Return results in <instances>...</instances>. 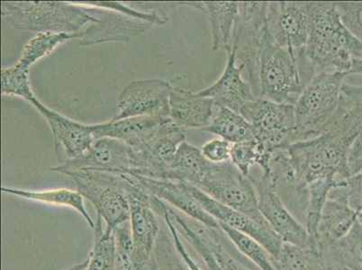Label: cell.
I'll return each instance as SVG.
<instances>
[{
    "label": "cell",
    "mask_w": 362,
    "mask_h": 270,
    "mask_svg": "<svg viewBox=\"0 0 362 270\" xmlns=\"http://www.w3.org/2000/svg\"><path fill=\"white\" fill-rule=\"evenodd\" d=\"M103 221L97 219L95 225V243L85 270H117L116 243L114 233L102 228Z\"/></svg>",
    "instance_id": "cell-32"
},
{
    "label": "cell",
    "mask_w": 362,
    "mask_h": 270,
    "mask_svg": "<svg viewBox=\"0 0 362 270\" xmlns=\"http://www.w3.org/2000/svg\"><path fill=\"white\" fill-rule=\"evenodd\" d=\"M249 177L255 187L259 212L282 242L296 246L313 245L307 228L284 205L264 174Z\"/></svg>",
    "instance_id": "cell-13"
},
{
    "label": "cell",
    "mask_w": 362,
    "mask_h": 270,
    "mask_svg": "<svg viewBox=\"0 0 362 270\" xmlns=\"http://www.w3.org/2000/svg\"><path fill=\"white\" fill-rule=\"evenodd\" d=\"M52 171L67 174L72 171L90 170L114 174H133L131 147L119 140L104 137L95 140L90 150L83 156L66 160Z\"/></svg>",
    "instance_id": "cell-15"
},
{
    "label": "cell",
    "mask_w": 362,
    "mask_h": 270,
    "mask_svg": "<svg viewBox=\"0 0 362 270\" xmlns=\"http://www.w3.org/2000/svg\"><path fill=\"white\" fill-rule=\"evenodd\" d=\"M358 220H360L361 222H362V206L360 212H358Z\"/></svg>",
    "instance_id": "cell-43"
},
{
    "label": "cell",
    "mask_w": 362,
    "mask_h": 270,
    "mask_svg": "<svg viewBox=\"0 0 362 270\" xmlns=\"http://www.w3.org/2000/svg\"><path fill=\"white\" fill-rule=\"evenodd\" d=\"M81 37V34H67V33H38L34 38L25 45L21 57L16 65L22 68L30 69V66L36 61L50 54L58 45L71 40V39Z\"/></svg>",
    "instance_id": "cell-31"
},
{
    "label": "cell",
    "mask_w": 362,
    "mask_h": 270,
    "mask_svg": "<svg viewBox=\"0 0 362 270\" xmlns=\"http://www.w3.org/2000/svg\"><path fill=\"white\" fill-rule=\"evenodd\" d=\"M170 117H134L92 125L95 140L108 137L119 140L131 148L144 143Z\"/></svg>",
    "instance_id": "cell-21"
},
{
    "label": "cell",
    "mask_w": 362,
    "mask_h": 270,
    "mask_svg": "<svg viewBox=\"0 0 362 270\" xmlns=\"http://www.w3.org/2000/svg\"><path fill=\"white\" fill-rule=\"evenodd\" d=\"M347 167L350 177L362 174V130L349 150Z\"/></svg>",
    "instance_id": "cell-40"
},
{
    "label": "cell",
    "mask_w": 362,
    "mask_h": 270,
    "mask_svg": "<svg viewBox=\"0 0 362 270\" xmlns=\"http://www.w3.org/2000/svg\"><path fill=\"white\" fill-rule=\"evenodd\" d=\"M185 139L183 129L171 119L166 121L141 146L131 148V175L165 180L171 161Z\"/></svg>",
    "instance_id": "cell-11"
},
{
    "label": "cell",
    "mask_w": 362,
    "mask_h": 270,
    "mask_svg": "<svg viewBox=\"0 0 362 270\" xmlns=\"http://www.w3.org/2000/svg\"><path fill=\"white\" fill-rule=\"evenodd\" d=\"M240 114L252 125L255 137L263 149H285L295 143V105L257 98L249 102Z\"/></svg>",
    "instance_id": "cell-7"
},
{
    "label": "cell",
    "mask_w": 362,
    "mask_h": 270,
    "mask_svg": "<svg viewBox=\"0 0 362 270\" xmlns=\"http://www.w3.org/2000/svg\"><path fill=\"white\" fill-rule=\"evenodd\" d=\"M117 12L114 18H112V16H107L106 20L98 23L100 25L98 28H91L81 34V45H88L107 41H129L131 35H139L153 25L124 14L117 18Z\"/></svg>",
    "instance_id": "cell-25"
},
{
    "label": "cell",
    "mask_w": 362,
    "mask_h": 270,
    "mask_svg": "<svg viewBox=\"0 0 362 270\" xmlns=\"http://www.w3.org/2000/svg\"><path fill=\"white\" fill-rule=\"evenodd\" d=\"M203 131L217 135L235 144L255 139L252 125L241 114L229 108L216 107L210 124Z\"/></svg>",
    "instance_id": "cell-26"
},
{
    "label": "cell",
    "mask_w": 362,
    "mask_h": 270,
    "mask_svg": "<svg viewBox=\"0 0 362 270\" xmlns=\"http://www.w3.org/2000/svg\"><path fill=\"white\" fill-rule=\"evenodd\" d=\"M173 86L163 80L130 82L118 98V113L113 120L134 117H170Z\"/></svg>",
    "instance_id": "cell-12"
},
{
    "label": "cell",
    "mask_w": 362,
    "mask_h": 270,
    "mask_svg": "<svg viewBox=\"0 0 362 270\" xmlns=\"http://www.w3.org/2000/svg\"><path fill=\"white\" fill-rule=\"evenodd\" d=\"M267 2H239L233 47L236 59L245 66L243 74L259 98V59L267 33Z\"/></svg>",
    "instance_id": "cell-9"
},
{
    "label": "cell",
    "mask_w": 362,
    "mask_h": 270,
    "mask_svg": "<svg viewBox=\"0 0 362 270\" xmlns=\"http://www.w3.org/2000/svg\"><path fill=\"white\" fill-rule=\"evenodd\" d=\"M197 9L209 16L213 50L231 51L239 16V2H202L199 3Z\"/></svg>",
    "instance_id": "cell-22"
},
{
    "label": "cell",
    "mask_w": 362,
    "mask_h": 270,
    "mask_svg": "<svg viewBox=\"0 0 362 270\" xmlns=\"http://www.w3.org/2000/svg\"><path fill=\"white\" fill-rule=\"evenodd\" d=\"M342 24L362 42V2L335 3Z\"/></svg>",
    "instance_id": "cell-37"
},
{
    "label": "cell",
    "mask_w": 362,
    "mask_h": 270,
    "mask_svg": "<svg viewBox=\"0 0 362 270\" xmlns=\"http://www.w3.org/2000/svg\"><path fill=\"white\" fill-rule=\"evenodd\" d=\"M339 181L340 180L332 179V177H325V179L315 180L308 184V200L305 212L304 225L308 230L313 245L315 246H317L315 239H317L322 210L328 199L329 194L334 187L337 186Z\"/></svg>",
    "instance_id": "cell-29"
},
{
    "label": "cell",
    "mask_w": 362,
    "mask_h": 270,
    "mask_svg": "<svg viewBox=\"0 0 362 270\" xmlns=\"http://www.w3.org/2000/svg\"><path fill=\"white\" fill-rule=\"evenodd\" d=\"M1 92L3 95H16L29 102L34 100L35 97L29 81V69L16 64L2 69Z\"/></svg>",
    "instance_id": "cell-35"
},
{
    "label": "cell",
    "mask_w": 362,
    "mask_h": 270,
    "mask_svg": "<svg viewBox=\"0 0 362 270\" xmlns=\"http://www.w3.org/2000/svg\"><path fill=\"white\" fill-rule=\"evenodd\" d=\"M272 154L263 149L255 138L233 144L231 163L245 176H250L252 167L259 166L262 171L266 170Z\"/></svg>",
    "instance_id": "cell-33"
},
{
    "label": "cell",
    "mask_w": 362,
    "mask_h": 270,
    "mask_svg": "<svg viewBox=\"0 0 362 270\" xmlns=\"http://www.w3.org/2000/svg\"><path fill=\"white\" fill-rule=\"evenodd\" d=\"M212 165L213 163L203 155L202 149L184 141L171 161L165 180L180 181L197 187Z\"/></svg>",
    "instance_id": "cell-23"
},
{
    "label": "cell",
    "mask_w": 362,
    "mask_h": 270,
    "mask_svg": "<svg viewBox=\"0 0 362 270\" xmlns=\"http://www.w3.org/2000/svg\"><path fill=\"white\" fill-rule=\"evenodd\" d=\"M210 243L214 252L226 270H259L245 258L235 248L227 245L228 239L222 230L209 228L207 230Z\"/></svg>",
    "instance_id": "cell-34"
},
{
    "label": "cell",
    "mask_w": 362,
    "mask_h": 270,
    "mask_svg": "<svg viewBox=\"0 0 362 270\" xmlns=\"http://www.w3.org/2000/svg\"><path fill=\"white\" fill-rule=\"evenodd\" d=\"M298 61L266 33L259 59V98L295 105L304 90Z\"/></svg>",
    "instance_id": "cell-5"
},
{
    "label": "cell",
    "mask_w": 362,
    "mask_h": 270,
    "mask_svg": "<svg viewBox=\"0 0 362 270\" xmlns=\"http://www.w3.org/2000/svg\"><path fill=\"white\" fill-rule=\"evenodd\" d=\"M310 24L305 56L315 74H347L362 62V42L342 24L337 5L309 2Z\"/></svg>",
    "instance_id": "cell-1"
},
{
    "label": "cell",
    "mask_w": 362,
    "mask_h": 270,
    "mask_svg": "<svg viewBox=\"0 0 362 270\" xmlns=\"http://www.w3.org/2000/svg\"><path fill=\"white\" fill-rule=\"evenodd\" d=\"M358 220V213L350 205L345 180L339 181L329 194L319 222L315 243L318 248L332 245L344 238Z\"/></svg>",
    "instance_id": "cell-16"
},
{
    "label": "cell",
    "mask_w": 362,
    "mask_h": 270,
    "mask_svg": "<svg viewBox=\"0 0 362 270\" xmlns=\"http://www.w3.org/2000/svg\"><path fill=\"white\" fill-rule=\"evenodd\" d=\"M232 146L229 141L218 137L204 144L202 151L210 163L221 164L231 160Z\"/></svg>",
    "instance_id": "cell-39"
},
{
    "label": "cell",
    "mask_w": 362,
    "mask_h": 270,
    "mask_svg": "<svg viewBox=\"0 0 362 270\" xmlns=\"http://www.w3.org/2000/svg\"><path fill=\"white\" fill-rule=\"evenodd\" d=\"M65 175L96 209L97 218L103 221L107 233H113L117 226L130 221V204L121 174L78 170Z\"/></svg>",
    "instance_id": "cell-4"
},
{
    "label": "cell",
    "mask_w": 362,
    "mask_h": 270,
    "mask_svg": "<svg viewBox=\"0 0 362 270\" xmlns=\"http://www.w3.org/2000/svg\"><path fill=\"white\" fill-rule=\"evenodd\" d=\"M197 189L223 205L245 213L259 223H267L259 212L258 197L251 177L243 174L231 160L213 163Z\"/></svg>",
    "instance_id": "cell-8"
},
{
    "label": "cell",
    "mask_w": 362,
    "mask_h": 270,
    "mask_svg": "<svg viewBox=\"0 0 362 270\" xmlns=\"http://www.w3.org/2000/svg\"><path fill=\"white\" fill-rule=\"evenodd\" d=\"M124 180L131 209L133 254L130 270H146L156 257L160 230L156 211L151 206V196L130 174H121Z\"/></svg>",
    "instance_id": "cell-6"
},
{
    "label": "cell",
    "mask_w": 362,
    "mask_h": 270,
    "mask_svg": "<svg viewBox=\"0 0 362 270\" xmlns=\"http://www.w3.org/2000/svg\"><path fill=\"white\" fill-rule=\"evenodd\" d=\"M321 252L330 270H362V222L358 220L344 238Z\"/></svg>",
    "instance_id": "cell-24"
},
{
    "label": "cell",
    "mask_w": 362,
    "mask_h": 270,
    "mask_svg": "<svg viewBox=\"0 0 362 270\" xmlns=\"http://www.w3.org/2000/svg\"><path fill=\"white\" fill-rule=\"evenodd\" d=\"M30 103L50 125L56 151L59 147H62L67 160H74L83 156L90 150L95 141L92 125L78 123L49 110L36 98Z\"/></svg>",
    "instance_id": "cell-19"
},
{
    "label": "cell",
    "mask_w": 362,
    "mask_h": 270,
    "mask_svg": "<svg viewBox=\"0 0 362 270\" xmlns=\"http://www.w3.org/2000/svg\"><path fill=\"white\" fill-rule=\"evenodd\" d=\"M1 191L3 193L11 194L13 196L36 201V202L70 207V209L77 211L83 217L91 229L94 230L95 225H96V223L92 220L90 213L86 209L83 196L78 193V191L67 189L30 191L12 189V187H1Z\"/></svg>",
    "instance_id": "cell-27"
},
{
    "label": "cell",
    "mask_w": 362,
    "mask_h": 270,
    "mask_svg": "<svg viewBox=\"0 0 362 270\" xmlns=\"http://www.w3.org/2000/svg\"><path fill=\"white\" fill-rule=\"evenodd\" d=\"M156 258L160 270H189L174 245L173 237L165 233L159 236L156 249Z\"/></svg>",
    "instance_id": "cell-36"
},
{
    "label": "cell",
    "mask_w": 362,
    "mask_h": 270,
    "mask_svg": "<svg viewBox=\"0 0 362 270\" xmlns=\"http://www.w3.org/2000/svg\"><path fill=\"white\" fill-rule=\"evenodd\" d=\"M225 71L215 83L197 92L202 97L211 98L216 107L229 108L240 114L247 103L257 98L249 82L243 78L245 66L237 65L235 49L227 52Z\"/></svg>",
    "instance_id": "cell-17"
},
{
    "label": "cell",
    "mask_w": 362,
    "mask_h": 270,
    "mask_svg": "<svg viewBox=\"0 0 362 270\" xmlns=\"http://www.w3.org/2000/svg\"><path fill=\"white\" fill-rule=\"evenodd\" d=\"M187 187L203 209L217 222L251 236L261 243L271 253L273 258H277L284 242L271 228L268 223H259L245 213L223 205L195 186L187 184Z\"/></svg>",
    "instance_id": "cell-14"
},
{
    "label": "cell",
    "mask_w": 362,
    "mask_h": 270,
    "mask_svg": "<svg viewBox=\"0 0 362 270\" xmlns=\"http://www.w3.org/2000/svg\"><path fill=\"white\" fill-rule=\"evenodd\" d=\"M90 6H96L103 9H110V11H117L126 16H132V18L141 19V20L151 23L153 25H163L166 23V18H161L156 13H141L134 11L128 6L121 4L119 2H86Z\"/></svg>",
    "instance_id": "cell-38"
},
{
    "label": "cell",
    "mask_w": 362,
    "mask_h": 270,
    "mask_svg": "<svg viewBox=\"0 0 362 270\" xmlns=\"http://www.w3.org/2000/svg\"><path fill=\"white\" fill-rule=\"evenodd\" d=\"M2 15L16 29L38 33L81 34L88 23H100L87 8L64 2H3Z\"/></svg>",
    "instance_id": "cell-3"
},
{
    "label": "cell",
    "mask_w": 362,
    "mask_h": 270,
    "mask_svg": "<svg viewBox=\"0 0 362 270\" xmlns=\"http://www.w3.org/2000/svg\"><path fill=\"white\" fill-rule=\"evenodd\" d=\"M219 225L233 247L256 268L259 270H277L274 258L261 243L245 233L232 229L231 227L223 223H219Z\"/></svg>",
    "instance_id": "cell-30"
},
{
    "label": "cell",
    "mask_w": 362,
    "mask_h": 270,
    "mask_svg": "<svg viewBox=\"0 0 362 270\" xmlns=\"http://www.w3.org/2000/svg\"><path fill=\"white\" fill-rule=\"evenodd\" d=\"M88 263V259L84 260L81 263H78V264L70 266V268L66 269L64 270H85L87 268Z\"/></svg>",
    "instance_id": "cell-41"
},
{
    "label": "cell",
    "mask_w": 362,
    "mask_h": 270,
    "mask_svg": "<svg viewBox=\"0 0 362 270\" xmlns=\"http://www.w3.org/2000/svg\"><path fill=\"white\" fill-rule=\"evenodd\" d=\"M132 176L147 193L164 201L168 205L173 206L180 213H183L184 216L209 228L221 229L218 222L194 197L187 183L170 180L151 179L139 175Z\"/></svg>",
    "instance_id": "cell-18"
},
{
    "label": "cell",
    "mask_w": 362,
    "mask_h": 270,
    "mask_svg": "<svg viewBox=\"0 0 362 270\" xmlns=\"http://www.w3.org/2000/svg\"><path fill=\"white\" fill-rule=\"evenodd\" d=\"M348 76L321 72L305 86L294 105L295 143L325 133L340 105L342 86Z\"/></svg>",
    "instance_id": "cell-2"
},
{
    "label": "cell",
    "mask_w": 362,
    "mask_h": 270,
    "mask_svg": "<svg viewBox=\"0 0 362 270\" xmlns=\"http://www.w3.org/2000/svg\"><path fill=\"white\" fill-rule=\"evenodd\" d=\"M216 105L209 98L173 87L170 97V118L181 129L204 128L211 122Z\"/></svg>",
    "instance_id": "cell-20"
},
{
    "label": "cell",
    "mask_w": 362,
    "mask_h": 270,
    "mask_svg": "<svg viewBox=\"0 0 362 270\" xmlns=\"http://www.w3.org/2000/svg\"><path fill=\"white\" fill-rule=\"evenodd\" d=\"M274 262L277 270H330L320 249L313 245L296 246L284 243Z\"/></svg>",
    "instance_id": "cell-28"
},
{
    "label": "cell",
    "mask_w": 362,
    "mask_h": 270,
    "mask_svg": "<svg viewBox=\"0 0 362 270\" xmlns=\"http://www.w3.org/2000/svg\"><path fill=\"white\" fill-rule=\"evenodd\" d=\"M350 75H357L362 78V62L361 64L355 65L354 67L352 68Z\"/></svg>",
    "instance_id": "cell-42"
},
{
    "label": "cell",
    "mask_w": 362,
    "mask_h": 270,
    "mask_svg": "<svg viewBox=\"0 0 362 270\" xmlns=\"http://www.w3.org/2000/svg\"><path fill=\"white\" fill-rule=\"evenodd\" d=\"M266 23L273 42L297 61L304 57L310 24L309 2H267Z\"/></svg>",
    "instance_id": "cell-10"
}]
</instances>
